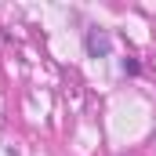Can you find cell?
I'll list each match as a JSON object with an SVG mask.
<instances>
[{
	"label": "cell",
	"instance_id": "obj_1",
	"mask_svg": "<svg viewBox=\"0 0 156 156\" xmlns=\"http://www.w3.org/2000/svg\"><path fill=\"white\" fill-rule=\"evenodd\" d=\"M83 51H87L91 58H109V51H113V37H109L105 29L91 26V29L83 33Z\"/></svg>",
	"mask_w": 156,
	"mask_h": 156
},
{
	"label": "cell",
	"instance_id": "obj_2",
	"mask_svg": "<svg viewBox=\"0 0 156 156\" xmlns=\"http://www.w3.org/2000/svg\"><path fill=\"white\" fill-rule=\"evenodd\" d=\"M123 73H131V76H138V73H142V66H138V58H123Z\"/></svg>",
	"mask_w": 156,
	"mask_h": 156
}]
</instances>
